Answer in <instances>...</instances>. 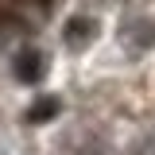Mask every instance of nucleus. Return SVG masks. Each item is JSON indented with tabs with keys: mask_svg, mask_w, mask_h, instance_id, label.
I'll return each instance as SVG.
<instances>
[{
	"mask_svg": "<svg viewBox=\"0 0 155 155\" xmlns=\"http://www.w3.org/2000/svg\"><path fill=\"white\" fill-rule=\"evenodd\" d=\"M16 78L23 85H35L39 78H43V54H39V51H23V54L16 58Z\"/></svg>",
	"mask_w": 155,
	"mask_h": 155,
	"instance_id": "f257e3e1",
	"label": "nucleus"
},
{
	"mask_svg": "<svg viewBox=\"0 0 155 155\" xmlns=\"http://www.w3.org/2000/svg\"><path fill=\"white\" fill-rule=\"evenodd\" d=\"M89 39H93V19H81V16H78V19L66 23V47H70V51H81Z\"/></svg>",
	"mask_w": 155,
	"mask_h": 155,
	"instance_id": "f03ea898",
	"label": "nucleus"
},
{
	"mask_svg": "<svg viewBox=\"0 0 155 155\" xmlns=\"http://www.w3.org/2000/svg\"><path fill=\"white\" fill-rule=\"evenodd\" d=\"M54 113H58V101H54V97H43L39 105H31V113H27V120H31V124H39V120H51Z\"/></svg>",
	"mask_w": 155,
	"mask_h": 155,
	"instance_id": "7ed1b4c3",
	"label": "nucleus"
}]
</instances>
